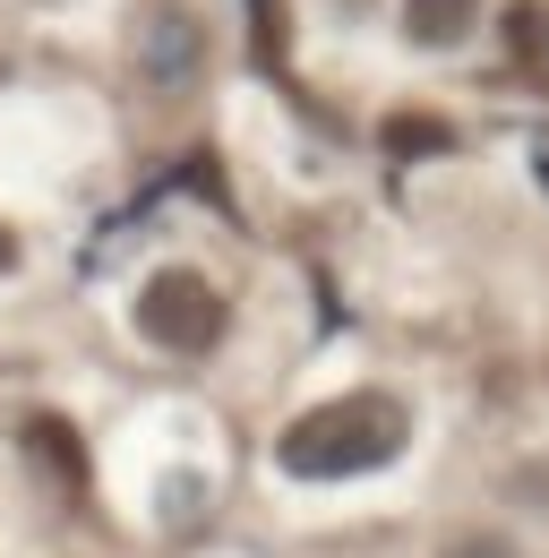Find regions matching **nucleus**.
Here are the masks:
<instances>
[{"label":"nucleus","mask_w":549,"mask_h":558,"mask_svg":"<svg viewBox=\"0 0 549 558\" xmlns=\"http://www.w3.org/2000/svg\"><path fill=\"white\" fill-rule=\"evenodd\" d=\"M412 438V413L395 396H343V404H318L283 429L274 464L301 473V482H335V473H378L395 464V447Z\"/></svg>","instance_id":"nucleus-1"},{"label":"nucleus","mask_w":549,"mask_h":558,"mask_svg":"<svg viewBox=\"0 0 549 558\" xmlns=\"http://www.w3.org/2000/svg\"><path fill=\"white\" fill-rule=\"evenodd\" d=\"M137 336L163 352H206L223 336V292L190 267H163V276L137 283Z\"/></svg>","instance_id":"nucleus-2"},{"label":"nucleus","mask_w":549,"mask_h":558,"mask_svg":"<svg viewBox=\"0 0 549 558\" xmlns=\"http://www.w3.org/2000/svg\"><path fill=\"white\" fill-rule=\"evenodd\" d=\"M130 61L146 86H163V95H181V86H198L206 70V17L198 9H181V0H146L130 26Z\"/></svg>","instance_id":"nucleus-3"},{"label":"nucleus","mask_w":549,"mask_h":558,"mask_svg":"<svg viewBox=\"0 0 549 558\" xmlns=\"http://www.w3.org/2000/svg\"><path fill=\"white\" fill-rule=\"evenodd\" d=\"M480 26V0H404V35L420 52H455Z\"/></svg>","instance_id":"nucleus-4"},{"label":"nucleus","mask_w":549,"mask_h":558,"mask_svg":"<svg viewBox=\"0 0 549 558\" xmlns=\"http://www.w3.org/2000/svg\"><path fill=\"white\" fill-rule=\"evenodd\" d=\"M44 456H52V473H69V482H86V447H77V429H61V421H35L26 429Z\"/></svg>","instance_id":"nucleus-5"},{"label":"nucleus","mask_w":549,"mask_h":558,"mask_svg":"<svg viewBox=\"0 0 549 558\" xmlns=\"http://www.w3.org/2000/svg\"><path fill=\"white\" fill-rule=\"evenodd\" d=\"M387 146H395V155H438L447 130H438V112H404V121L387 130Z\"/></svg>","instance_id":"nucleus-6"},{"label":"nucleus","mask_w":549,"mask_h":558,"mask_svg":"<svg viewBox=\"0 0 549 558\" xmlns=\"http://www.w3.org/2000/svg\"><path fill=\"white\" fill-rule=\"evenodd\" d=\"M447 558H515V542H507V533H455Z\"/></svg>","instance_id":"nucleus-7"},{"label":"nucleus","mask_w":549,"mask_h":558,"mask_svg":"<svg viewBox=\"0 0 549 558\" xmlns=\"http://www.w3.org/2000/svg\"><path fill=\"white\" fill-rule=\"evenodd\" d=\"M0 267H17V232L9 223H0Z\"/></svg>","instance_id":"nucleus-8"},{"label":"nucleus","mask_w":549,"mask_h":558,"mask_svg":"<svg viewBox=\"0 0 549 558\" xmlns=\"http://www.w3.org/2000/svg\"><path fill=\"white\" fill-rule=\"evenodd\" d=\"M541 190H549V146H541Z\"/></svg>","instance_id":"nucleus-9"}]
</instances>
